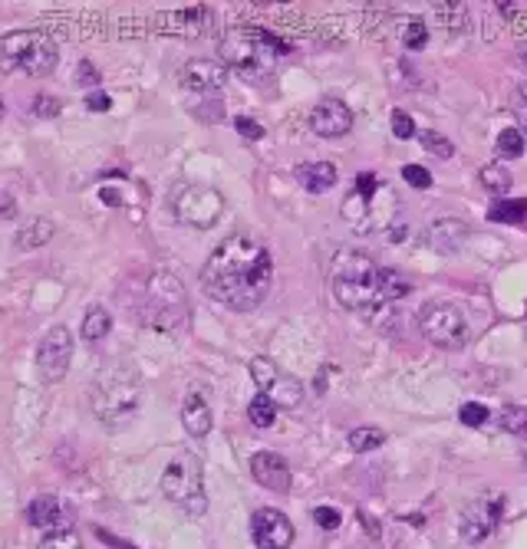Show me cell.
<instances>
[{
  "instance_id": "obj_41",
  "label": "cell",
  "mask_w": 527,
  "mask_h": 549,
  "mask_svg": "<svg viewBox=\"0 0 527 549\" xmlns=\"http://www.w3.org/2000/svg\"><path fill=\"white\" fill-rule=\"evenodd\" d=\"M235 126H237V132H241L244 138H251V142H254V138H264V126H257V122H251V118L241 116Z\"/></svg>"
},
{
  "instance_id": "obj_13",
  "label": "cell",
  "mask_w": 527,
  "mask_h": 549,
  "mask_svg": "<svg viewBox=\"0 0 527 549\" xmlns=\"http://www.w3.org/2000/svg\"><path fill=\"white\" fill-rule=\"evenodd\" d=\"M251 540L257 549H287L293 543V523L281 510H254L251 516Z\"/></svg>"
},
{
  "instance_id": "obj_15",
  "label": "cell",
  "mask_w": 527,
  "mask_h": 549,
  "mask_svg": "<svg viewBox=\"0 0 527 549\" xmlns=\"http://www.w3.org/2000/svg\"><path fill=\"white\" fill-rule=\"evenodd\" d=\"M310 128L317 132L320 138H340L353 128V112L343 99H320L317 106L310 109Z\"/></svg>"
},
{
  "instance_id": "obj_18",
  "label": "cell",
  "mask_w": 527,
  "mask_h": 549,
  "mask_svg": "<svg viewBox=\"0 0 527 549\" xmlns=\"http://www.w3.org/2000/svg\"><path fill=\"white\" fill-rule=\"evenodd\" d=\"M465 237H468V227L458 217H442L426 231V243L438 253H455L465 243Z\"/></svg>"
},
{
  "instance_id": "obj_33",
  "label": "cell",
  "mask_w": 527,
  "mask_h": 549,
  "mask_svg": "<svg viewBox=\"0 0 527 549\" xmlns=\"http://www.w3.org/2000/svg\"><path fill=\"white\" fill-rule=\"evenodd\" d=\"M402 43L409 46V50H422V46L428 43V27H426V20H406V27H402Z\"/></svg>"
},
{
  "instance_id": "obj_4",
  "label": "cell",
  "mask_w": 527,
  "mask_h": 549,
  "mask_svg": "<svg viewBox=\"0 0 527 549\" xmlns=\"http://www.w3.org/2000/svg\"><path fill=\"white\" fill-rule=\"evenodd\" d=\"M221 63L227 70H235L244 80H264L271 76L281 63V56L287 53V43L271 30L261 27H235L221 36L218 43Z\"/></svg>"
},
{
  "instance_id": "obj_27",
  "label": "cell",
  "mask_w": 527,
  "mask_h": 549,
  "mask_svg": "<svg viewBox=\"0 0 527 549\" xmlns=\"http://www.w3.org/2000/svg\"><path fill=\"white\" fill-rule=\"evenodd\" d=\"M491 221H498V224H518V221H524L527 217V201H508L501 198L491 204L488 211Z\"/></svg>"
},
{
  "instance_id": "obj_46",
  "label": "cell",
  "mask_w": 527,
  "mask_h": 549,
  "mask_svg": "<svg viewBox=\"0 0 527 549\" xmlns=\"http://www.w3.org/2000/svg\"><path fill=\"white\" fill-rule=\"evenodd\" d=\"M0 116H4V99H0Z\"/></svg>"
},
{
  "instance_id": "obj_37",
  "label": "cell",
  "mask_w": 527,
  "mask_h": 549,
  "mask_svg": "<svg viewBox=\"0 0 527 549\" xmlns=\"http://www.w3.org/2000/svg\"><path fill=\"white\" fill-rule=\"evenodd\" d=\"M392 136H396V138H412V136H416V122H412L409 112H402V109H396V112H392Z\"/></svg>"
},
{
  "instance_id": "obj_34",
  "label": "cell",
  "mask_w": 527,
  "mask_h": 549,
  "mask_svg": "<svg viewBox=\"0 0 527 549\" xmlns=\"http://www.w3.org/2000/svg\"><path fill=\"white\" fill-rule=\"evenodd\" d=\"M422 145H426V152H432V155H438V158H452V142H448L446 136H438V132H422Z\"/></svg>"
},
{
  "instance_id": "obj_24",
  "label": "cell",
  "mask_w": 527,
  "mask_h": 549,
  "mask_svg": "<svg viewBox=\"0 0 527 549\" xmlns=\"http://www.w3.org/2000/svg\"><path fill=\"white\" fill-rule=\"evenodd\" d=\"M412 293V283L406 277H402L399 270H392V267H382V299L389 303V307H396L399 299H406Z\"/></svg>"
},
{
  "instance_id": "obj_36",
  "label": "cell",
  "mask_w": 527,
  "mask_h": 549,
  "mask_svg": "<svg viewBox=\"0 0 527 549\" xmlns=\"http://www.w3.org/2000/svg\"><path fill=\"white\" fill-rule=\"evenodd\" d=\"M76 82H80L82 90H100V70L90 63V60H82L80 66H76Z\"/></svg>"
},
{
  "instance_id": "obj_42",
  "label": "cell",
  "mask_w": 527,
  "mask_h": 549,
  "mask_svg": "<svg viewBox=\"0 0 527 549\" xmlns=\"http://www.w3.org/2000/svg\"><path fill=\"white\" fill-rule=\"evenodd\" d=\"M110 106H112V99L102 90H96V92H90V96H86V109H92V112H106Z\"/></svg>"
},
{
  "instance_id": "obj_10",
  "label": "cell",
  "mask_w": 527,
  "mask_h": 549,
  "mask_svg": "<svg viewBox=\"0 0 527 549\" xmlns=\"http://www.w3.org/2000/svg\"><path fill=\"white\" fill-rule=\"evenodd\" d=\"M418 329L438 349H462L468 343V336H472L465 313L458 307H452V303H428V307H422Z\"/></svg>"
},
{
  "instance_id": "obj_14",
  "label": "cell",
  "mask_w": 527,
  "mask_h": 549,
  "mask_svg": "<svg viewBox=\"0 0 527 549\" xmlns=\"http://www.w3.org/2000/svg\"><path fill=\"white\" fill-rule=\"evenodd\" d=\"M178 80H182V90L195 92V96H215L225 90L227 66L218 60H188L178 72Z\"/></svg>"
},
{
  "instance_id": "obj_26",
  "label": "cell",
  "mask_w": 527,
  "mask_h": 549,
  "mask_svg": "<svg viewBox=\"0 0 527 549\" xmlns=\"http://www.w3.org/2000/svg\"><path fill=\"white\" fill-rule=\"evenodd\" d=\"M40 549H82V536L66 523V526L46 530L43 536H40Z\"/></svg>"
},
{
  "instance_id": "obj_31",
  "label": "cell",
  "mask_w": 527,
  "mask_h": 549,
  "mask_svg": "<svg viewBox=\"0 0 527 549\" xmlns=\"http://www.w3.org/2000/svg\"><path fill=\"white\" fill-rule=\"evenodd\" d=\"M527 138L521 136V128H504L498 136V155L501 158H521L524 155Z\"/></svg>"
},
{
  "instance_id": "obj_12",
  "label": "cell",
  "mask_w": 527,
  "mask_h": 549,
  "mask_svg": "<svg viewBox=\"0 0 527 549\" xmlns=\"http://www.w3.org/2000/svg\"><path fill=\"white\" fill-rule=\"evenodd\" d=\"M70 362H73V336L66 326H53L50 333L43 336V343L37 349V372L46 385L53 382H63V375L70 372Z\"/></svg>"
},
{
  "instance_id": "obj_30",
  "label": "cell",
  "mask_w": 527,
  "mask_h": 549,
  "mask_svg": "<svg viewBox=\"0 0 527 549\" xmlns=\"http://www.w3.org/2000/svg\"><path fill=\"white\" fill-rule=\"evenodd\" d=\"M498 424H501V431L518 434V438H527V408L508 405L504 412L498 414Z\"/></svg>"
},
{
  "instance_id": "obj_1",
  "label": "cell",
  "mask_w": 527,
  "mask_h": 549,
  "mask_svg": "<svg viewBox=\"0 0 527 549\" xmlns=\"http://www.w3.org/2000/svg\"><path fill=\"white\" fill-rule=\"evenodd\" d=\"M273 287V260L251 234H231L211 251L201 267V289L221 307L247 313L267 299Z\"/></svg>"
},
{
  "instance_id": "obj_38",
  "label": "cell",
  "mask_w": 527,
  "mask_h": 549,
  "mask_svg": "<svg viewBox=\"0 0 527 549\" xmlns=\"http://www.w3.org/2000/svg\"><path fill=\"white\" fill-rule=\"evenodd\" d=\"M402 178H406V185H412V188H432V175H428V168H422V165H406V168H402Z\"/></svg>"
},
{
  "instance_id": "obj_39",
  "label": "cell",
  "mask_w": 527,
  "mask_h": 549,
  "mask_svg": "<svg viewBox=\"0 0 527 549\" xmlns=\"http://www.w3.org/2000/svg\"><path fill=\"white\" fill-rule=\"evenodd\" d=\"M60 112H63V102L53 99V96H37V99H34V116H40V118H56Z\"/></svg>"
},
{
  "instance_id": "obj_17",
  "label": "cell",
  "mask_w": 527,
  "mask_h": 549,
  "mask_svg": "<svg viewBox=\"0 0 527 549\" xmlns=\"http://www.w3.org/2000/svg\"><path fill=\"white\" fill-rule=\"evenodd\" d=\"M498 520H501V500H482V504H474V506H468V510H465L462 536L468 543L488 540Z\"/></svg>"
},
{
  "instance_id": "obj_32",
  "label": "cell",
  "mask_w": 527,
  "mask_h": 549,
  "mask_svg": "<svg viewBox=\"0 0 527 549\" xmlns=\"http://www.w3.org/2000/svg\"><path fill=\"white\" fill-rule=\"evenodd\" d=\"M247 418L254 421V428H271L273 418H277V405H273L271 398L257 395L254 402H251V408H247Z\"/></svg>"
},
{
  "instance_id": "obj_7",
  "label": "cell",
  "mask_w": 527,
  "mask_h": 549,
  "mask_svg": "<svg viewBox=\"0 0 527 549\" xmlns=\"http://www.w3.org/2000/svg\"><path fill=\"white\" fill-rule=\"evenodd\" d=\"M162 494L188 516H205L208 497H205V470L201 458L191 450H178L162 470Z\"/></svg>"
},
{
  "instance_id": "obj_23",
  "label": "cell",
  "mask_w": 527,
  "mask_h": 549,
  "mask_svg": "<svg viewBox=\"0 0 527 549\" xmlns=\"http://www.w3.org/2000/svg\"><path fill=\"white\" fill-rule=\"evenodd\" d=\"M112 329V316L106 307H90L86 309V316H82V326H80V336L86 339V343H100V339H106Z\"/></svg>"
},
{
  "instance_id": "obj_40",
  "label": "cell",
  "mask_w": 527,
  "mask_h": 549,
  "mask_svg": "<svg viewBox=\"0 0 527 549\" xmlns=\"http://www.w3.org/2000/svg\"><path fill=\"white\" fill-rule=\"evenodd\" d=\"M313 520H317V526H323V530H337L340 526V514L333 506H317V510H313Z\"/></svg>"
},
{
  "instance_id": "obj_44",
  "label": "cell",
  "mask_w": 527,
  "mask_h": 549,
  "mask_svg": "<svg viewBox=\"0 0 527 549\" xmlns=\"http://www.w3.org/2000/svg\"><path fill=\"white\" fill-rule=\"evenodd\" d=\"M0 211H4V214H14V204H10L7 194H0Z\"/></svg>"
},
{
  "instance_id": "obj_2",
  "label": "cell",
  "mask_w": 527,
  "mask_h": 549,
  "mask_svg": "<svg viewBox=\"0 0 527 549\" xmlns=\"http://www.w3.org/2000/svg\"><path fill=\"white\" fill-rule=\"evenodd\" d=\"M330 289L340 299V307L353 309V313L366 316L373 326L386 323L389 303L382 299V267L359 251H337L333 263H330Z\"/></svg>"
},
{
  "instance_id": "obj_47",
  "label": "cell",
  "mask_w": 527,
  "mask_h": 549,
  "mask_svg": "<svg viewBox=\"0 0 527 549\" xmlns=\"http://www.w3.org/2000/svg\"><path fill=\"white\" fill-rule=\"evenodd\" d=\"M524 468H527V458H524Z\"/></svg>"
},
{
  "instance_id": "obj_8",
  "label": "cell",
  "mask_w": 527,
  "mask_h": 549,
  "mask_svg": "<svg viewBox=\"0 0 527 549\" xmlns=\"http://www.w3.org/2000/svg\"><path fill=\"white\" fill-rule=\"evenodd\" d=\"M146 323L162 333H175L188 326V297L178 277L165 270L152 273L146 289Z\"/></svg>"
},
{
  "instance_id": "obj_6",
  "label": "cell",
  "mask_w": 527,
  "mask_h": 549,
  "mask_svg": "<svg viewBox=\"0 0 527 549\" xmlns=\"http://www.w3.org/2000/svg\"><path fill=\"white\" fill-rule=\"evenodd\" d=\"M60 63V50H56L53 36L43 30H14V33L0 36V70L20 72V76H50Z\"/></svg>"
},
{
  "instance_id": "obj_19",
  "label": "cell",
  "mask_w": 527,
  "mask_h": 549,
  "mask_svg": "<svg viewBox=\"0 0 527 549\" xmlns=\"http://www.w3.org/2000/svg\"><path fill=\"white\" fill-rule=\"evenodd\" d=\"M182 424H185V431H188L191 438H205V434L211 431V424H215V414H211L208 395H205V392H191V395L185 398Z\"/></svg>"
},
{
  "instance_id": "obj_20",
  "label": "cell",
  "mask_w": 527,
  "mask_h": 549,
  "mask_svg": "<svg viewBox=\"0 0 527 549\" xmlns=\"http://www.w3.org/2000/svg\"><path fill=\"white\" fill-rule=\"evenodd\" d=\"M27 523L30 526H37V530H56V526H66V514H63V504L56 500V497L43 494L37 497L34 504L27 506Z\"/></svg>"
},
{
  "instance_id": "obj_22",
  "label": "cell",
  "mask_w": 527,
  "mask_h": 549,
  "mask_svg": "<svg viewBox=\"0 0 527 549\" xmlns=\"http://www.w3.org/2000/svg\"><path fill=\"white\" fill-rule=\"evenodd\" d=\"M53 231L56 227L50 217H34V221H27V224L20 227L14 243H17L20 251H37V247H43V243L53 237Z\"/></svg>"
},
{
  "instance_id": "obj_35",
  "label": "cell",
  "mask_w": 527,
  "mask_h": 549,
  "mask_svg": "<svg viewBox=\"0 0 527 549\" xmlns=\"http://www.w3.org/2000/svg\"><path fill=\"white\" fill-rule=\"evenodd\" d=\"M458 418H462V424H468V428H482V424L488 421V408L478 405V402H468V405H462Z\"/></svg>"
},
{
  "instance_id": "obj_3",
  "label": "cell",
  "mask_w": 527,
  "mask_h": 549,
  "mask_svg": "<svg viewBox=\"0 0 527 549\" xmlns=\"http://www.w3.org/2000/svg\"><path fill=\"white\" fill-rule=\"evenodd\" d=\"M142 405V375L132 362H110L90 385V408L106 428H122Z\"/></svg>"
},
{
  "instance_id": "obj_21",
  "label": "cell",
  "mask_w": 527,
  "mask_h": 549,
  "mask_svg": "<svg viewBox=\"0 0 527 549\" xmlns=\"http://www.w3.org/2000/svg\"><path fill=\"white\" fill-rule=\"evenodd\" d=\"M337 178H340V172L333 162H310V165H301V168H297V181H301L310 194H327V191L337 185Z\"/></svg>"
},
{
  "instance_id": "obj_5",
  "label": "cell",
  "mask_w": 527,
  "mask_h": 549,
  "mask_svg": "<svg viewBox=\"0 0 527 549\" xmlns=\"http://www.w3.org/2000/svg\"><path fill=\"white\" fill-rule=\"evenodd\" d=\"M396 207L399 204H396L389 185H382L373 172H363L343 201V221L356 234H373V231L396 224Z\"/></svg>"
},
{
  "instance_id": "obj_45",
  "label": "cell",
  "mask_w": 527,
  "mask_h": 549,
  "mask_svg": "<svg viewBox=\"0 0 527 549\" xmlns=\"http://www.w3.org/2000/svg\"><path fill=\"white\" fill-rule=\"evenodd\" d=\"M518 102H524V106H527V82H521V86H518Z\"/></svg>"
},
{
  "instance_id": "obj_11",
  "label": "cell",
  "mask_w": 527,
  "mask_h": 549,
  "mask_svg": "<svg viewBox=\"0 0 527 549\" xmlns=\"http://www.w3.org/2000/svg\"><path fill=\"white\" fill-rule=\"evenodd\" d=\"M251 378H254V385L261 388V395L271 398L277 408H297L303 402L301 382L293 375H287L281 365H273L271 359H264V355L251 362Z\"/></svg>"
},
{
  "instance_id": "obj_29",
  "label": "cell",
  "mask_w": 527,
  "mask_h": 549,
  "mask_svg": "<svg viewBox=\"0 0 527 549\" xmlns=\"http://www.w3.org/2000/svg\"><path fill=\"white\" fill-rule=\"evenodd\" d=\"M382 441H386V431H379L373 424H363V428H353V431H350V448L359 450V454L382 448Z\"/></svg>"
},
{
  "instance_id": "obj_43",
  "label": "cell",
  "mask_w": 527,
  "mask_h": 549,
  "mask_svg": "<svg viewBox=\"0 0 527 549\" xmlns=\"http://www.w3.org/2000/svg\"><path fill=\"white\" fill-rule=\"evenodd\" d=\"M514 109H518V118H521V136H527V106L514 99Z\"/></svg>"
},
{
  "instance_id": "obj_28",
  "label": "cell",
  "mask_w": 527,
  "mask_h": 549,
  "mask_svg": "<svg viewBox=\"0 0 527 549\" xmlns=\"http://www.w3.org/2000/svg\"><path fill=\"white\" fill-rule=\"evenodd\" d=\"M482 185L491 191V194L504 198V194L511 191V172L504 168V165H498V162L484 165V168H482Z\"/></svg>"
},
{
  "instance_id": "obj_25",
  "label": "cell",
  "mask_w": 527,
  "mask_h": 549,
  "mask_svg": "<svg viewBox=\"0 0 527 549\" xmlns=\"http://www.w3.org/2000/svg\"><path fill=\"white\" fill-rule=\"evenodd\" d=\"M436 20L442 24V30H448V33H462L465 27H468V10H465V4H436Z\"/></svg>"
},
{
  "instance_id": "obj_9",
  "label": "cell",
  "mask_w": 527,
  "mask_h": 549,
  "mask_svg": "<svg viewBox=\"0 0 527 549\" xmlns=\"http://www.w3.org/2000/svg\"><path fill=\"white\" fill-rule=\"evenodd\" d=\"M168 207L178 224L198 227V231H208L221 221L225 214V198L218 191L208 188V185H198V181H178L168 194Z\"/></svg>"
},
{
  "instance_id": "obj_16",
  "label": "cell",
  "mask_w": 527,
  "mask_h": 549,
  "mask_svg": "<svg viewBox=\"0 0 527 549\" xmlns=\"http://www.w3.org/2000/svg\"><path fill=\"white\" fill-rule=\"evenodd\" d=\"M251 474H254L257 484L273 490V494H287L291 490V468L273 450H257L254 458H251Z\"/></svg>"
}]
</instances>
